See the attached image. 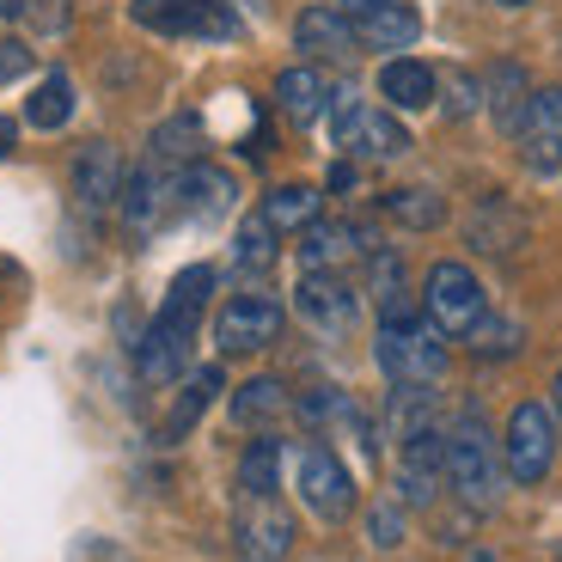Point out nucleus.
<instances>
[{"label": "nucleus", "mask_w": 562, "mask_h": 562, "mask_svg": "<svg viewBox=\"0 0 562 562\" xmlns=\"http://www.w3.org/2000/svg\"><path fill=\"white\" fill-rule=\"evenodd\" d=\"M128 19L154 37H202V43H233L245 19L226 0H128Z\"/></svg>", "instance_id": "4"}, {"label": "nucleus", "mask_w": 562, "mask_h": 562, "mask_svg": "<svg viewBox=\"0 0 562 562\" xmlns=\"http://www.w3.org/2000/svg\"><path fill=\"white\" fill-rule=\"evenodd\" d=\"M367 300L380 306V318H397V312H416V306H409L404 257H397V251H385V245H373V257H367Z\"/></svg>", "instance_id": "26"}, {"label": "nucleus", "mask_w": 562, "mask_h": 562, "mask_svg": "<svg viewBox=\"0 0 562 562\" xmlns=\"http://www.w3.org/2000/svg\"><path fill=\"white\" fill-rule=\"evenodd\" d=\"M147 159H159L166 171L196 166V159H202V116H196V111L166 116V123L154 128V140H147Z\"/></svg>", "instance_id": "25"}, {"label": "nucleus", "mask_w": 562, "mask_h": 562, "mask_svg": "<svg viewBox=\"0 0 562 562\" xmlns=\"http://www.w3.org/2000/svg\"><path fill=\"white\" fill-rule=\"evenodd\" d=\"M373 233L355 221H312L300 233V263L306 269H349V263H367L373 257Z\"/></svg>", "instance_id": "17"}, {"label": "nucleus", "mask_w": 562, "mask_h": 562, "mask_svg": "<svg viewBox=\"0 0 562 562\" xmlns=\"http://www.w3.org/2000/svg\"><path fill=\"white\" fill-rule=\"evenodd\" d=\"M447 483V428L428 422L416 435H397V502L428 507Z\"/></svg>", "instance_id": "12"}, {"label": "nucleus", "mask_w": 562, "mask_h": 562, "mask_svg": "<svg viewBox=\"0 0 562 562\" xmlns=\"http://www.w3.org/2000/svg\"><path fill=\"white\" fill-rule=\"evenodd\" d=\"M294 312L312 324V330H324V337H342L355 324V312H361V294L349 288V276L342 269H306L294 288Z\"/></svg>", "instance_id": "13"}, {"label": "nucleus", "mask_w": 562, "mask_h": 562, "mask_svg": "<svg viewBox=\"0 0 562 562\" xmlns=\"http://www.w3.org/2000/svg\"><path fill=\"white\" fill-rule=\"evenodd\" d=\"M495 7H526V0H495Z\"/></svg>", "instance_id": "42"}, {"label": "nucleus", "mask_w": 562, "mask_h": 562, "mask_svg": "<svg viewBox=\"0 0 562 562\" xmlns=\"http://www.w3.org/2000/svg\"><path fill=\"white\" fill-rule=\"evenodd\" d=\"M349 19H355V43L361 49H409L422 37V13L409 0H349Z\"/></svg>", "instance_id": "16"}, {"label": "nucleus", "mask_w": 562, "mask_h": 562, "mask_svg": "<svg viewBox=\"0 0 562 562\" xmlns=\"http://www.w3.org/2000/svg\"><path fill=\"white\" fill-rule=\"evenodd\" d=\"M281 440H251L245 447V459H239V495H276L281 490Z\"/></svg>", "instance_id": "31"}, {"label": "nucleus", "mask_w": 562, "mask_h": 562, "mask_svg": "<svg viewBox=\"0 0 562 562\" xmlns=\"http://www.w3.org/2000/svg\"><path fill=\"white\" fill-rule=\"evenodd\" d=\"M447 483L459 490V502L477 507V514H490V507L502 502V483H507L502 440L490 435V422H483L477 409H464L447 428Z\"/></svg>", "instance_id": "2"}, {"label": "nucleus", "mask_w": 562, "mask_h": 562, "mask_svg": "<svg viewBox=\"0 0 562 562\" xmlns=\"http://www.w3.org/2000/svg\"><path fill=\"white\" fill-rule=\"evenodd\" d=\"M380 214L392 226H404V233H435V226L447 221V196L428 190V183H397V190L380 196Z\"/></svg>", "instance_id": "23"}, {"label": "nucleus", "mask_w": 562, "mask_h": 562, "mask_svg": "<svg viewBox=\"0 0 562 562\" xmlns=\"http://www.w3.org/2000/svg\"><path fill=\"white\" fill-rule=\"evenodd\" d=\"M330 128H337V147L349 159H361V166H385V159L409 154V128L392 111H373V104L349 99V92L330 99Z\"/></svg>", "instance_id": "5"}, {"label": "nucleus", "mask_w": 562, "mask_h": 562, "mask_svg": "<svg viewBox=\"0 0 562 562\" xmlns=\"http://www.w3.org/2000/svg\"><path fill=\"white\" fill-rule=\"evenodd\" d=\"M214 294V269L209 263H190L171 276L166 300H159L154 324L140 330L135 342V373L140 385H171L190 367V349H196V330H202V312H209Z\"/></svg>", "instance_id": "1"}, {"label": "nucleus", "mask_w": 562, "mask_h": 562, "mask_svg": "<svg viewBox=\"0 0 562 562\" xmlns=\"http://www.w3.org/2000/svg\"><path fill=\"white\" fill-rule=\"evenodd\" d=\"M440 92H447V116H471L483 104V80H477V74H447Z\"/></svg>", "instance_id": "36"}, {"label": "nucleus", "mask_w": 562, "mask_h": 562, "mask_svg": "<svg viewBox=\"0 0 562 562\" xmlns=\"http://www.w3.org/2000/svg\"><path fill=\"white\" fill-rule=\"evenodd\" d=\"M281 300L269 294V288H245V294H233L221 312H214V349L221 355H257L269 349V342L281 337Z\"/></svg>", "instance_id": "9"}, {"label": "nucleus", "mask_w": 562, "mask_h": 562, "mask_svg": "<svg viewBox=\"0 0 562 562\" xmlns=\"http://www.w3.org/2000/svg\"><path fill=\"white\" fill-rule=\"evenodd\" d=\"M380 99L392 104V111H428V104L440 99V74L416 56H392L380 68Z\"/></svg>", "instance_id": "20"}, {"label": "nucleus", "mask_w": 562, "mask_h": 562, "mask_svg": "<svg viewBox=\"0 0 562 562\" xmlns=\"http://www.w3.org/2000/svg\"><path fill=\"white\" fill-rule=\"evenodd\" d=\"M330 190H355V166H337V171H330Z\"/></svg>", "instance_id": "41"}, {"label": "nucleus", "mask_w": 562, "mask_h": 562, "mask_svg": "<svg viewBox=\"0 0 562 562\" xmlns=\"http://www.w3.org/2000/svg\"><path fill=\"white\" fill-rule=\"evenodd\" d=\"M68 116H74V80L56 68V74H43L37 92L25 99V123L31 128H68Z\"/></svg>", "instance_id": "30"}, {"label": "nucleus", "mask_w": 562, "mask_h": 562, "mask_svg": "<svg viewBox=\"0 0 562 562\" xmlns=\"http://www.w3.org/2000/svg\"><path fill=\"white\" fill-rule=\"evenodd\" d=\"M367 538H373V550H397L409 538V520H404V502H380L373 514H367Z\"/></svg>", "instance_id": "34"}, {"label": "nucleus", "mask_w": 562, "mask_h": 562, "mask_svg": "<svg viewBox=\"0 0 562 562\" xmlns=\"http://www.w3.org/2000/svg\"><path fill=\"white\" fill-rule=\"evenodd\" d=\"M330 99H337V92H330V80H324L318 61H294V68L276 74V111L294 128H312L324 111H330Z\"/></svg>", "instance_id": "18"}, {"label": "nucleus", "mask_w": 562, "mask_h": 562, "mask_svg": "<svg viewBox=\"0 0 562 562\" xmlns=\"http://www.w3.org/2000/svg\"><path fill=\"white\" fill-rule=\"evenodd\" d=\"M294 409H300V422H312V428H324L330 416H355V409H349V397H342V392H330V385H318V392L294 397Z\"/></svg>", "instance_id": "35"}, {"label": "nucleus", "mask_w": 562, "mask_h": 562, "mask_svg": "<svg viewBox=\"0 0 562 562\" xmlns=\"http://www.w3.org/2000/svg\"><path fill=\"white\" fill-rule=\"evenodd\" d=\"M373 361L392 385H440L452 349H447V330H435L422 312H397V318H380Z\"/></svg>", "instance_id": "3"}, {"label": "nucleus", "mask_w": 562, "mask_h": 562, "mask_svg": "<svg viewBox=\"0 0 562 562\" xmlns=\"http://www.w3.org/2000/svg\"><path fill=\"white\" fill-rule=\"evenodd\" d=\"M318 209H324V196L312 190V183H281V190H269L263 196V221L276 226V233H306L312 221H318Z\"/></svg>", "instance_id": "27"}, {"label": "nucleus", "mask_w": 562, "mask_h": 562, "mask_svg": "<svg viewBox=\"0 0 562 562\" xmlns=\"http://www.w3.org/2000/svg\"><path fill=\"white\" fill-rule=\"evenodd\" d=\"M294 43L306 49V61H349L361 43H355V19L342 7H306L294 19Z\"/></svg>", "instance_id": "19"}, {"label": "nucleus", "mask_w": 562, "mask_h": 562, "mask_svg": "<svg viewBox=\"0 0 562 562\" xmlns=\"http://www.w3.org/2000/svg\"><path fill=\"white\" fill-rule=\"evenodd\" d=\"M422 318L435 324V330H447V337H464V330L483 318L477 269L459 263V257H440V263L428 269V281H422Z\"/></svg>", "instance_id": "6"}, {"label": "nucleus", "mask_w": 562, "mask_h": 562, "mask_svg": "<svg viewBox=\"0 0 562 562\" xmlns=\"http://www.w3.org/2000/svg\"><path fill=\"white\" fill-rule=\"evenodd\" d=\"M13 147H19V123L13 116H0V159H13Z\"/></svg>", "instance_id": "40"}, {"label": "nucleus", "mask_w": 562, "mask_h": 562, "mask_svg": "<svg viewBox=\"0 0 562 562\" xmlns=\"http://www.w3.org/2000/svg\"><path fill=\"white\" fill-rule=\"evenodd\" d=\"M221 385H226V373H221L214 361H209V367H196V373L183 380V392L171 397L166 428H159V435H166V440H183V435H190V428H196L202 416H209V404H214V392H221Z\"/></svg>", "instance_id": "24"}, {"label": "nucleus", "mask_w": 562, "mask_h": 562, "mask_svg": "<svg viewBox=\"0 0 562 562\" xmlns=\"http://www.w3.org/2000/svg\"><path fill=\"white\" fill-rule=\"evenodd\" d=\"M294 490H300V507H306L312 520H324V526H342L355 514V477H349V464H342L330 447H300Z\"/></svg>", "instance_id": "7"}, {"label": "nucleus", "mask_w": 562, "mask_h": 562, "mask_svg": "<svg viewBox=\"0 0 562 562\" xmlns=\"http://www.w3.org/2000/svg\"><path fill=\"white\" fill-rule=\"evenodd\" d=\"M123 154H116L111 140H86L80 154H74V171H68V196H74V214L80 221H104L116 214V196H123Z\"/></svg>", "instance_id": "11"}, {"label": "nucleus", "mask_w": 562, "mask_h": 562, "mask_svg": "<svg viewBox=\"0 0 562 562\" xmlns=\"http://www.w3.org/2000/svg\"><path fill=\"white\" fill-rule=\"evenodd\" d=\"M288 409H294V397H288V385L281 380H245L239 392H233V422H239V428H269V422L276 416H288Z\"/></svg>", "instance_id": "28"}, {"label": "nucleus", "mask_w": 562, "mask_h": 562, "mask_svg": "<svg viewBox=\"0 0 562 562\" xmlns=\"http://www.w3.org/2000/svg\"><path fill=\"white\" fill-rule=\"evenodd\" d=\"M526 99H532V86H526V68H520V61H495L490 80H483V104L495 111V123L514 128V123H520V111H526Z\"/></svg>", "instance_id": "29"}, {"label": "nucleus", "mask_w": 562, "mask_h": 562, "mask_svg": "<svg viewBox=\"0 0 562 562\" xmlns=\"http://www.w3.org/2000/svg\"><path fill=\"white\" fill-rule=\"evenodd\" d=\"M171 196H178L190 214H226V209H233V196H239V183H233V171H221V166H209V159H196V166H183V171H178Z\"/></svg>", "instance_id": "22"}, {"label": "nucleus", "mask_w": 562, "mask_h": 562, "mask_svg": "<svg viewBox=\"0 0 562 562\" xmlns=\"http://www.w3.org/2000/svg\"><path fill=\"white\" fill-rule=\"evenodd\" d=\"M464 233H471V245L490 257H507L526 245V214L507 209V196H483L477 209H471V221H464Z\"/></svg>", "instance_id": "21"}, {"label": "nucleus", "mask_w": 562, "mask_h": 562, "mask_svg": "<svg viewBox=\"0 0 562 562\" xmlns=\"http://www.w3.org/2000/svg\"><path fill=\"white\" fill-rule=\"evenodd\" d=\"M502 464L514 483H544L550 464H557V416L544 404H520L507 416V440H502Z\"/></svg>", "instance_id": "10"}, {"label": "nucleus", "mask_w": 562, "mask_h": 562, "mask_svg": "<svg viewBox=\"0 0 562 562\" xmlns=\"http://www.w3.org/2000/svg\"><path fill=\"white\" fill-rule=\"evenodd\" d=\"M25 74H31V49H25V37H0V86L25 80Z\"/></svg>", "instance_id": "37"}, {"label": "nucleus", "mask_w": 562, "mask_h": 562, "mask_svg": "<svg viewBox=\"0 0 562 562\" xmlns=\"http://www.w3.org/2000/svg\"><path fill=\"white\" fill-rule=\"evenodd\" d=\"M171 183H178V171H166L159 159H140V166L123 178L116 221H123L128 239H147V233L159 226V214H166V202H171Z\"/></svg>", "instance_id": "15"}, {"label": "nucleus", "mask_w": 562, "mask_h": 562, "mask_svg": "<svg viewBox=\"0 0 562 562\" xmlns=\"http://www.w3.org/2000/svg\"><path fill=\"white\" fill-rule=\"evenodd\" d=\"M557 404H562V373H557Z\"/></svg>", "instance_id": "43"}, {"label": "nucleus", "mask_w": 562, "mask_h": 562, "mask_svg": "<svg viewBox=\"0 0 562 562\" xmlns=\"http://www.w3.org/2000/svg\"><path fill=\"white\" fill-rule=\"evenodd\" d=\"M276 226L263 221V214H245V226H239V239H233V263L239 269H251V276H263L269 263H276Z\"/></svg>", "instance_id": "33"}, {"label": "nucleus", "mask_w": 562, "mask_h": 562, "mask_svg": "<svg viewBox=\"0 0 562 562\" xmlns=\"http://www.w3.org/2000/svg\"><path fill=\"white\" fill-rule=\"evenodd\" d=\"M294 514L281 507V495H239V514H233V550L239 562H288L294 557Z\"/></svg>", "instance_id": "8"}, {"label": "nucleus", "mask_w": 562, "mask_h": 562, "mask_svg": "<svg viewBox=\"0 0 562 562\" xmlns=\"http://www.w3.org/2000/svg\"><path fill=\"white\" fill-rule=\"evenodd\" d=\"M86 562H135V557H128V550H116V544H104V538H99V544H86Z\"/></svg>", "instance_id": "39"}, {"label": "nucleus", "mask_w": 562, "mask_h": 562, "mask_svg": "<svg viewBox=\"0 0 562 562\" xmlns=\"http://www.w3.org/2000/svg\"><path fill=\"white\" fill-rule=\"evenodd\" d=\"M520 337H526V330L514 318H490V312H483V318L471 324L459 342L477 355V361H507V355H520Z\"/></svg>", "instance_id": "32"}, {"label": "nucleus", "mask_w": 562, "mask_h": 562, "mask_svg": "<svg viewBox=\"0 0 562 562\" xmlns=\"http://www.w3.org/2000/svg\"><path fill=\"white\" fill-rule=\"evenodd\" d=\"M514 140H520L526 171H538V178L562 171V92H532L514 123Z\"/></svg>", "instance_id": "14"}, {"label": "nucleus", "mask_w": 562, "mask_h": 562, "mask_svg": "<svg viewBox=\"0 0 562 562\" xmlns=\"http://www.w3.org/2000/svg\"><path fill=\"white\" fill-rule=\"evenodd\" d=\"M7 294H25V269H19L13 257H0V300Z\"/></svg>", "instance_id": "38"}, {"label": "nucleus", "mask_w": 562, "mask_h": 562, "mask_svg": "<svg viewBox=\"0 0 562 562\" xmlns=\"http://www.w3.org/2000/svg\"><path fill=\"white\" fill-rule=\"evenodd\" d=\"M477 562H495V557H477Z\"/></svg>", "instance_id": "44"}]
</instances>
